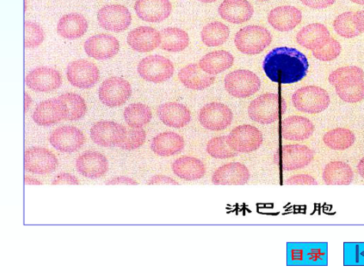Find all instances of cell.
<instances>
[{
	"instance_id": "obj_44",
	"label": "cell",
	"mask_w": 364,
	"mask_h": 273,
	"mask_svg": "<svg viewBox=\"0 0 364 273\" xmlns=\"http://www.w3.org/2000/svg\"><path fill=\"white\" fill-rule=\"evenodd\" d=\"M341 46L337 40L331 38L328 43L319 50H314L313 55L321 61H332L339 57Z\"/></svg>"
},
{
	"instance_id": "obj_10",
	"label": "cell",
	"mask_w": 364,
	"mask_h": 273,
	"mask_svg": "<svg viewBox=\"0 0 364 273\" xmlns=\"http://www.w3.org/2000/svg\"><path fill=\"white\" fill-rule=\"evenodd\" d=\"M100 101L108 107H121L132 95L130 83L120 77H111L105 80L100 88Z\"/></svg>"
},
{
	"instance_id": "obj_52",
	"label": "cell",
	"mask_w": 364,
	"mask_h": 273,
	"mask_svg": "<svg viewBox=\"0 0 364 273\" xmlns=\"http://www.w3.org/2000/svg\"><path fill=\"white\" fill-rule=\"evenodd\" d=\"M357 170L360 176L364 179V157L360 161L358 166H357Z\"/></svg>"
},
{
	"instance_id": "obj_26",
	"label": "cell",
	"mask_w": 364,
	"mask_h": 273,
	"mask_svg": "<svg viewBox=\"0 0 364 273\" xmlns=\"http://www.w3.org/2000/svg\"><path fill=\"white\" fill-rule=\"evenodd\" d=\"M302 18V12L295 6H281L270 11L268 21L275 30L288 32L295 29Z\"/></svg>"
},
{
	"instance_id": "obj_12",
	"label": "cell",
	"mask_w": 364,
	"mask_h": 273,
	"mask_svg": "<svg viewBox=\"0 0 364 273\" xmlns=\"http://www.w3.org/2000/svg\"><path fill=\"white\" fill-rule=\"evenodd\" d=\"M67 78L73 87L89 89L100 80V70L92 62L75 60L70 63L67 68Z\"/></svg>"
},
{
	"instance_id": "obj_34",
	"label": "cell",
	"mask_w": 364,
	"mask_h": 273,
	"mask_svg": "<svg viewBox=\"0 0 364 273\" xmlns=\"http://www.w3.org/2000/svg\"><path fill=\"white\" fill-rule=\"evenodd\" d=\"M234 57L227 51L219 50L210 53L203 57L199 65L203 71L209 75H218L232 68L234 64Z\"/></svg>"
},
{
	"instance_id": "obj_7",
	"label": "cell",
	"mask_w": 364,
	"mask_h": 273,
	"mask_svg": "<svg viewBox=\"0 0 364 273\" xmlns=\"http://www.w3.org/2000/svg\"><path fill=\"white\" fill-rule=\"evenodd\" d=\"M262 82L259 77L249 70H236L225 78L228 92L237 99H247L260 90Z\"/></svg>"
},
{
	"instance_id": "obj_33",
	"label": "cell",
	"mask_w": 364,
	"mask_h": 273,
	"mask_svg": "<svg viewBox=\"0 0 364 273\" xmlns=\"http://www.w3.org/2000/svg\"><path fill=\"white\" fill-rule=\"evenodd\" d=\"M354 173L348 164L334 161L325 166L323 178L328 186H348L352 183Z\"/></svg>"
},
{
	"instance_id": "obj_56",
	"label": "cell",
	"mask_w": 364,
	"mask_h": 273,
	"mask_svg": "<svg viewBox=\"0 0 364 273\" xmlns=\"http://www.w3.org/2000/svg\"><path fill=\"white\" fill-rule=\"evenodd\" d=\"M257 1H260V2H267V1H269V0H257Z\"/></svg>"
},
{
	"instance_id": "obj_19",
	"label": "cell",
	"mask_w": 364,
	"mask_h": 273,
	"mask_svg": "<svg viewBox=\"0 0 364 273\" xmlns=\"http://www.w3.org/2000/svg\"><path fill=\"white\" fill-rule=\"evenodd\" d=\"M26 85L37 92H51L62 84V77L57 70L41 67L35 68L26 78Z\"/></svg>"
},
{
	"instance_id": "obj_40",
	"label": "cell",
	"mask_w": 364,
	"mask_h": 273,
	"mask_svg": "<svg viewBox=\"0 0 364 273\" xmlns=\"http://www.w3.org/2000/svg\"><path fill=\"white\" fill-rule=\"evenodd\" d=\"M354 12L341 14L334 20L333 28L340 36L346 38H353L361 33L354 22Z\"/></svg>"
},
{
	"instance_id": "obj_39",
	"label": "cell",
	"mask_w": 364,
	"mask_h": 273,
	"mask_svg": "<svg viewBox=\"0 0 364 273\" xmlns=\"http://www.w3.org/2000/svg\"><path fill=\"white\" fill-rule=\"evenodd\" d=\"M60 99L64 100L68 107L67 121H79L87 113V104L82 97L75 93L61 95Z\"/></svg>"
},
{
	"instance_id": "obj_22",
	"label": "cell",
	"mask_w": 364,
	"mask_h": 273,
	"mask_svg": "<svg viewBox=\"0 0 364 273\" xmlns=\"http://www.w3.org/2000/svg\"><path fill=\"white\" fill-rule=\"evenodd\" d=\"M250 178L248 168L240 163H229L219 167L213 174L215 186H243Z\"/></svg>"
},
{
	"instance_id": "obj_17",
	"label": "cell",
	"mask_w": 364,
	"mask_h": 273,
	"mask_svg": "<svg viewBox=\"0 0 364 273\" xmlns=\"http://www.w3.org/2000/svg\"><path fill=\"white\" fill-rule=\"evenodd\" d=\"M83 133L74 126H62L52 132L50 142L55 149L64 153H73L85 144Z\"/></svg>"
},
{
	"instance_id": "obj_43",
	"label": "cell",
	"mask_w": 364,
	"mask_h": 273,
	"mask_svg": "<svg viewBox=\"0 0 364 273\" xmlns=\"http://www.w3.org/2000/svg\"><path fill=\"white\" fill-rule=\"evenodd\" d=\"M146 137V132L144 129L132 128L127 130L124 141L118 146L125 151L136 150L144 145Z\"/></svg>"
},
{
	"instance_id": "obj_15",
	"label": "cell",
	"mask_w": 364,
	"mask_h": 273,
	"mask_svg": "<svg viewBox=\"0 0 364 273\" xmlns=\"http://www.w3.org/2000/svg\"><path fill=\"white\" fill-rule=\"evenodd\" d=\"M68 113L67 104L58 97L41 102L33 112V119L40 126H50L67 120Z\"/></svg>"
},
{
	"instance_id": "obj_46",
	"label": "cell",
	"mask_w": 364,
	"mask_h": 273,
	"mask_svg": "<svg viewBox=\"0 0 364 273\" xmlns=\"http://www.w3.org/2000/svg\"><path fill=\"white\" fill-rule=\"evenodd\" d=\"M53 186L58 185H75L79 186L80 181L74 175L68 173H61L55 177L53 181Z\"/></svg>"
},
{
	"instance_id": "obj_5",
	"label": "cell",
	"mask_w": 364,
	"mask_h": 273,
	"mask_svg": "<svg viewBox=\"0 0 364 273\" xmlns=\"http://www.w3.org/2000/svg\"><path fill=\"white\" fill-rule=\"evenodd\" d=\"M272 40V35L266 28L247 26L236 33L235 43L241 53L257 55L262 53L271 44Z\"/></svg>"
},
{
	"instance_id": "obj_51",
	"label": "cell",
	"mask_w": 364,
	"mask_h": 273,
	"mask_svg": "<svg viewBox=\"0 0 364 273\" xmlns=\"http://www.w3.org/2000/svg\"><path fill=\"white\" fill-rule=\"evenodd\" d=\"M25 183L26 185H32V186H41L42 185V182L38 181V179L33 178L31 177H25Z\"/></svg>"
},
{
	"instance_id": "obj_53",
	"label": "cell",
	"mask_w": 364,
	"mask_h": 273,
	"mask_svg": "<svg viewBox=\"0 0 364 273\" xmlns=\"http://www.w3.org/2000/svg\"><path fill=\"white\" fill-rule=\"evenodd\" d=\"M31 103L32 100L31 96L27 93H25V112H26L28 109L30 108Z\"/></svg>"
},
{
	"instance_id": "obj_1",
	"label": "cell",
	"mask_w": 364,
	"mask_h": 273,
	"mask_svg": "<svg viewBox=\"0 0 364 273\" xmlns=\"http://www.w3.org/2000/svg\"><path fill=\"white\" fill-rule=\"evenodd\" d=\"M263 69L272 82L290 84L305 78L309 63L306 55L296 48L281 47L266 55Z\"/></svg>"
},
{
	"instance_id": "obj_29",
	"label": "cell",
	"mask_w": 364,
	"mask_h": 273,
	"mask_svg": "<svg viewBox=\"0 0 364 273\" xmlns=\"http://www.w3.org/2000/svg\"><path fill=\"white\" fill-rule=\"evenodd\" d=\"M151 146L157 156L169 157L177 155L184 149L185 141L176 132H166L154 138Z\"/></svg>"
},
{
	"instance_id": "obj_32",
	"label": "cell",
	"mask_w": 364,
	"mask_h": 273,
	"mask_svg": "<svg viewBox=\"0 0 364 273\" xmlns=\"http://www.w3.org/2000/svg\"><path fill=\"white\" fill-rule=\"evenodd\" d=\"M88 28L85 17L80 14H68L63 16L58 25V32L62 38L74 40L78 39L86 33Z\"/></svg>"
},
{
	"instance_id": "obj_37",
	"label": "cell",
	"mask_w": 364,
	"mask_h": 273,
	"mask_svg": "<svg viewBox=\"0 0 364 273\" xmlns=\"http://www.w3.org/2000/svg\"><path fill=\"white\" fill-rule=\"evenodd\" d=\"M124 118L129 127L141 129L151 122L152 113L151 109L146 105L134 103L126 107Z\"/></svg>"
},
{
	"instance_id": "obj_24",
	"label": "cell",
	"mask_w": 364,
	"mask_h": 273,
	"mask_svg": "<svg viewBox=\"0 0 364 273\" xmlns=\"http://www.w3.org/2000/svg\"><path fill=\"white\" fill-rule=\"evenodd\" d=\"M220 17L233 24H242L253 17L254 8L247 0H224L218 9Z\"/></svg>"
},
{
	"instance_id": "obj_16",
	"label": "cell",
	"mask_w": 364,
	"mask_h": 273,
	"mask_svg": "<svg viewBox=\"0 0 364 273\" xmlns=\"http://www.w3.org/2000/svg\"><path fill=\"white\" fill-rule=\"evenodd\" d=\"M58 159L46 149L34 146L25 152V169L36 174L50 173L57 169Z\"/></svg>"
},
{
	"instance_id": "obj_6",
	"label": "cell",
	"mask_w": 364,
	"mask_h": 273,
	"mask_svg": "<svg viewBox=\"0 0 364 273\" xmlns=\"http://www.w3.org/2000/svg\"><path fill=\"white\" fill-rule=\"evenodd\" d=\"M314 157V151L302 144L284 145L275 156L278 166L285 171H293L309 166Z\"/></svg>"
},
{
	"instance_id": "obj_47",
	"label": "cell",
	"mask_w": 364,
	"mask_h": 273,
	"mask_svg": "<svg viewBox=\"0 0 364 273\" xmlns=\"http://www.w3.org/2000/svg\"><path fill=\"white\" fill-rule=\"evenodd\" d=\"M308 8L313 9H324L332 6L336 0H300Z\"/></svg>"
},
{
	"instance_id": "obj_21",
	"label": "cell",
	"mask_w": 364,
	"mask_h": 273,
	"mask_svg": "<svg viewBox=\"0 0 364 273\" xmlns=\"http://www.w3.org/2000/svg\"><path fill=\"white\" fill-rule=\"evenodd\" d=\"M135 11L145 22L158 23L171 16L172 4L169 0H136Z\"/></svg>"
},
{
	"instance_id": "obj_2",
	"label": "cell",
	"mask_w": 364,
	"mask_h": 273,
	"mask_svg": "<svg viewBox=\"0 0 364 273\" xmlns=\"http://www.w3.org/2000/svg\"><path fill=\"white\" fill-rule=\"evenodd\" d=\"M335 86L340 99L348 103H357L364 100V73L356 66L341 68L328 77Z\"/></svg>"
},
{
	"instance_id": "obj_18",
	"label": "cell",
	"mask_w": 364,
	"mask_h": 273,
	"mask_svg": "<svg viewBox=\"0 0 364 273\" xmlns=\"http://www.w3.org/2000/svg\"><path fill=\"white\" fill-rule=\"evenodd\" d=\"M86 53L96 60L113 58L120 50V43L112 35L101 33L88 38L84 44Z\"/></svg>"
},
{
	"instance_id": "obj_50",
	"label": "cell",
	"mask_w": 364,
	"mask_h": 273,
	"mask_svg": "<svg viewBox=\"0 0 364 273\" xmlns=\"http://www.w3.org/2000/svg\"><path fill=\"white\" fill-rule=\"evenodd\" d=\"M354 22L360 33H364V10L355 13Z\"/></svg>"
},
{
	"instance_id": "obj_23",
	"label": "cell",
	"mask_w": 364,
	"mask_h": 273,
	"mask_svg": "<svg viewBox=\"0 0 364 273\" xmlns=\"http://www.w3.org/2000/svg\"><path fill=\"white\" fill-rule=\"evenodd\" d=\"M129 46L139 53H149L160 46L162 37L150 26H141L132 31L127 38Z\"/></svg>"
},
{
	"instance_id": "obj_41",
	"label": "cell",
	"mask_w": 364,
	"mask_h": 273,
	"mask_svg": "<svg viewBox=\"0 0 364 273\" xmlns=\"http://www.w3.org/2000/svg\"><path fill=\"white\" fill-rule=\"evenodd\" d=\"M207 152L210 156L217 159H227L237 156L228 143V136H218L210 139L207 144Z\"/></svg>"
},
{
	"instance_id": "obj_3",
	"label": "cell",
	"mask_w": 364,
	"mask_h": 273,
	"mask_svg": "<svg viewBox=\"0 0 364 273\" xmlns=\"http://www.w3.org/2000/svg\"><path fill=\"white\" fill-rule=\"evenodd\" d=\"M287 104L282 97L272 93L264 94L252 101L248 108L251 120L269 124L279 120L285 114Z\"/></svg>"
},
{
	"instance_id": "obj_35",
	"label": "cell",
	"mask_w": 364,
	"mask_h": 273,
	"mask_svg": "<svg viewBox=\"0 0 364 273\" xmlns=\"http://www.w3.org/2000/svg\"><path fill=\"white\" fill-rule=\"evenodd\" d=\"M160 33L162 37L160 48L165 51L181 52L186 50L190 44V37L188 33L179 28H166Z\"/></svg>"
},
{
	"instance_id": "obj_38",
	"label": "cell",
	"mask_w": 364,
	"mask_h": 273,
	"mask_svg": "<svg viewBox=\"0 0 364 273\" xmlns=\"http://www.w3.org/2000/svg\"><path fill=\"white\" fill-rule=\"evenodd\" d=\"M228 26L220 22L207 24L201 31L203 43L208 47H217L225 43L229 38Z\"/></svg>"
},
{
	"instance_id": "obj_30",
	"label": "cell",
	"mask_w": 364,
	"mask_h": 273,
	"mask_svg": "<svg viewBox=\"0 0 364 273\" xmlns=\"http://www.w3.org/2000/svg\"><path fill=\"white\" fill-rule=\"evenodd\" d=\"M178 78L188 89L202 90L211 87L215 78L203 71L199 65L191 64L181 69Z\"/></svg>"
},
{
	"instance_id": "obj_49",
	"label": "cell",
	"mask_w": 364,
	"mask_h": 273,
	"mask_svg": "<svg viewBox=\"0 0 364 273\" xmlns=\"http://www.w3.org/2000/svg\"><path fill=\"white\" fill-rule=\"evenodd\" d=\"M107 186H136L138 185L137 181L129 177L120 176L109 180L107 182Z\"/></svg>"
},
{
	"instance_id": "obj_9",
	"label": "cell",
	"mask_w": 364,
	"mask_h": 273,
	"mask_svg": "<svg viewBox=\"0 0 364 273\" xmlns=\"http://www.w3.org/2000/svg\"><path fill=\"white\" fill-rule=\"evenodd\" d=\"M263 136L260 130L255 126L243 124L237 126L228 136L230 148L237 153H251L260 149Z\"/></svg>"
},
{
	"instance_id": "obj_45",
	"label": "cell",
	"mask_w": 364,
	"mask_h": 273,
	"mask_svg": "<svg viewBox=\"0 0 364 273\" xmlns=\"http://www.w3.org/2000/svg\"><path fill=\"white\" fill-rule=\"evenodd\" d=\"M286 185H308L316 186L318 182L315 178L309 174H296L291 176L285 181Z\"/></svg>"
},
{
	"instance_id": "obj_28",
	"label": "cell",
	"mask_w": 364,
	"mask_h": 273,
	"mask_svg": "<svg viewBox=\"0 0 364 273\" xmlns=\"http://www.w3.org/2000/svg\"><path fill=\"white\" fill-rule=\"evenodd\" d=\"M331 38L326 26L320 23L308 25L301 30L296 37L298 43L309 50L323 48Z\"/></svg>"
},
{
	"instance_id": "obj_42",
	"label": "cell",
	"mask_w": 364,
	"mask_h": 273,
	"mask_svg": "<svg viewBox=\"0 0 364 273\" xmlns=\"http://www.w3.org/2000/svg\"><path fill=\"white\" fill-rule=\"evenodd\" d=\"M45 38L42 28L37 23H25V46L28 48H35L39 46Z\"/></svg>"
},
{
	"instance_id": "obj_4",
	"label": "cell",
	"mask_w": 364,
	"mask_h": 273,
	"mask_svg": "<svg viewBox=\"0 0 364 273\" xmlns=\"http://www.w3.org/2000/svg\"><path fill=\"white\" fill-rule=\"evenodd\" d=\"M295 108L308 114H317L326 110L331 103L327 91L316 86L300 88L292 95Z\"/></svg>"
},
{
	"instance_id": "obj_36",
	"label": "cell",
	"mask_w": 364,
	"mask_h": 273,
	"mask_svg": "<svg viewBox=\"0 0 364 273\" xmlns=\"http://www.w3.org/2000/svg\"><path fill=\"white\" fill-rule=\"evenodd\" d=\"M355 141L354 133L345 128H338L326 133L323 142L332 150L345 151L351 148Z\"/></svg>"
},
{
	"instance_id": "obj_14",
	"label": "cell",
	"mask_w": 364,
	"mask_h": 273,
	"mask_svg": "<svg viewBox=\"0 0 364 273\" xmlns=\"http://www.w3.org/2000/svg\"><path fill=\"white\" fill-rule=\"evenodd\" d=\"M127 134V129L123 125L114 122L102 121L97 122L90 129V137L97 145L110 148L119 146Z\"/></svg>"
},
{
	"instance_id": "obj_27",
	"label": "cell",
	"mask_w": 364,
	"mask_h": 273,
	"mask_svg": "<svg viewBox=\"0 0 364 273\" xmlns=\"http://www.w3.org/2000/svg\"><path fill=\"white\" fill-rule=\"evenodd\" d=\"M158 116L168 127L184 128L191 122V113L184 105L178 102H167L158 109Z\"/></svg>"
},
{
	"instance_id": "obj_48",
	"label": "cell",
	"mask_w": 364,
	"mask_h": 273,
	"mask_svg": "<svg viewBox=\"0 0 364 273\" xmlns=\"http://www.w3.org/2000/svg\"><path fill=\"white\" fill-rule=\"evenodd\" d=\"M149 186H156V185H173L177 186L179 185L178 182L175 181L174 179L165 176V175H156V176L152 177L148 181Z\"/></svg>"
},
{
	"instance_id": "obj_25",
	"label": "cell",
	"mask_w": 364,
	"mask_h": 273,
	"mask_svg": "<svg viewBox=\"0 0 364 273\" xmlns=\"http://www.w3.org/2000/svg\"><path fill=\"white\" fill-rule=\"evenodd\" d=\"M314 132V124L304 117L291 116L282 124V134L286 141H304L309 139Z\"/></svg>"
},
{
	"instance_id": "obj_8",
	"label": "cell",
	"mask_w": 364,
	"mask_h": 273,
	"mask_svg": "<svg viewBox=\"0 0 364 273\" xmlns=\"http://www.w3.org/2000/svg\"><path fill=\"white\" fill-rule=\"evenodd\" d=\"M138 73L146 81L160 83L170 80L174 73L173 63L163 55L145 58L138 65Z\"/></svg>"
},
{
	"instance_id": "obj_20",
	"label": "cell",
	"mask_w": 364,
	"mask_h": 273,
	"mask_svg": "<svg viewBox=\"0 0 364 273\" xmlns=\"http://www.w3.org/2000/svg\"><path fill=\"white\" fill-rule=\"evenodd\" d=\"M76 169L82 176L97 179L104 176L109 170L108 160L100 152L88 151L76 159Z\"/></svg>"
},
{
	"instance_id": "obj_11",
	"label": "cell",
	"mask_w": 364,
	"mask_h": 273,
	"mask_svg": "<svg viewBox=\"0 0 364 273\" xmlns=\"http://www.w3.org/2000/svg\"><path fill=\"white\" fill-rule=\"evenodd\" d=\"M233 118L232 111L220 102L205 105L199 114V121L203 127L214 132L226 129L232 123Z\"/></svg>"
},
{
	"instance_id": "obj_31",
	"label": "cell",
	"mask_w": 364,
	"mask_h": 273,
	"mask_svg": "<svg viewBox=\"0 0 364 273\" xmlns=\"http://www.w3.org/2000/svg\"><path fill=\"white\" fill-rule=\"evenodd\" d=\"M173 172L185 181H197L205 176L206 168L199 159L182 156L175 160L172 165Z\"/></svg>"
},
{
	"instance_id": "obj_54",
	"label": "cell",
	"mask_w": 364,
	"mask_h": 273,
	"mask_svg": "<svg viewBox=\"0 0 364 273\" xmlns=\"http://www.w3.org/2000/svg\"><path fill=\"white\" fill-rule=\"evenodd\" d=\"M198 1L204 4H211L217 1V0H198Z\"/></svg>"
},
{
	"instance_id": "obj_55",
	"label": "cell",
	"mask_w": 364,
	"mask_h": 273,
	"mask_svg": "<svg viewBox=\"0 0 364 273\" xmlns=\"http://www.w3.org/2000/svg\"><path fill=\"white\" fill-rule=\"evenodd\" d=\"M351 1L356 4L364 5V0H351Z\"/></svg>"
},
{
	"instance_id": "obj_13",
	"label": "cell",
	"mask_w": 364,
	"mask_h": 273,
	"mask_svg": "<svg viewBox=\"0 0 364 273\" xmlns=\"http://www.w3.org/2000/svg\"><path fill=\"white\" fill-rule=\"evenodd\" d=\"M97 21L103 29L115 33L127 30L132 23L130 11L124 6L112 4L103 6L97 13Z\"/></svg>"
}]
</instances>
